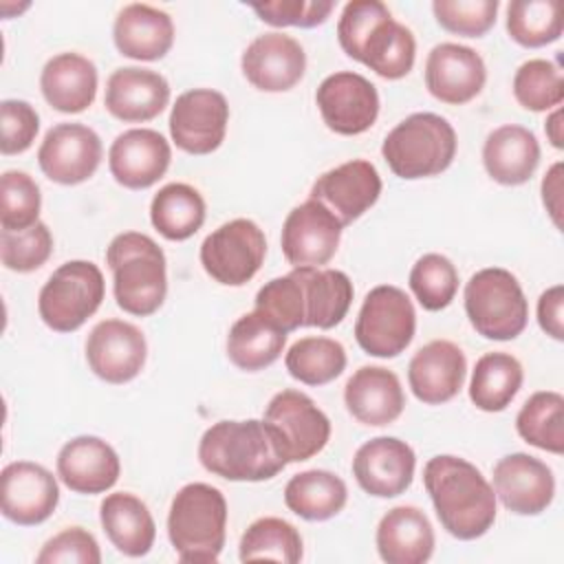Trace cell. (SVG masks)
I'll return each instance as SVG.
<instances>
[{"mask_svg":"<svg viewBox=\"0 0 564 564\" xmlns=\"http://www.w3.org/2000/svg\"><path fill=\"white\" fill-rule=\"evenodd\" d=\"M423 485L441 527L456 540H476L496 522V494L476 465L441 454L425 463Z\"/></svg>","mask_w":564,"mask_h":564,"instance_id":"6da1fadb","label":"cell"},{"mask_svg":"<svg viewBox=\"0 0 564 564\" xmlns=\"http://www.w3.org/2000/svg\"><path fill=\"white\" fill-rule=\"evenodd\" d=\"M341 51L383 79L405 77L416 57L412 31L397 22L379 0H352L337 22Z\"/></svg>","mask_w":564,"mask_h":564,"instance_id":"7a4b0ae2","label":"cell"},{"mask_svg":"<svg viewBox=\"0 0 564 564\" xmlns=\"http://www.w3.org/2000/svg\"><path fill=\"white\" fill-rule=\"evenodd\" d=\"M200 465L225 480L260 482L278 476L286 460L280 456L264 421H218L198 443Z\"/></svg>","mask_w":564,"mask_h":564,"instance_id":"3957f363","label":"cell"},{"mask_svg":"<svg viewBox=\"0 0 564 564\" xmlns=\"http://www.w3.org/2000/svg\"><path fill=\"white\" fill-rule=\"evenodd\" d=\"M106 264L112 271L117 306L130 315L156 313L167 295V262L163 249L145 234L123 231L106 249Z\"/></svg>","mask_w":564,"mask_h":564,"instance_id":"277c9868","label":"cell"},{"mask_svg":"<svg viewBox=\"0 0 564 564\" xmlns=\"http://www.w3.org/2000/svg\"><path fill=\"white\" fill-rule=\"evenodd\" d=\"M227 535V500L207 482L176 491L167 513V538L181 562H216Z\"/></svg>","mask_w":564,"mask_h":564,"instance_id":"5b68a950","label":"cell"},{"mask_svg":"<svg viewBox=\"0 0 564 564\" xmlns=\"http://www.w3.org/2000/svg\"><path fill=\"white\" fill-rule=\"evenodd\" d=\"M452 123L434 112H414L383 139L381 154L399 178L416 181L445 172L456 156Z\"/></svg>","mask_w":564,"mask_h":564,"instance_id":"8992f818","label":"cell"},{"mask_svg":"<svg viewBox=\"0 0 564 564\" xmlns=\"http://www.w3.org/2000/svg\"><path fill=\"white\" fill-rule=\"evenodd\" d=\"M465 313L485 339L509 341L527 328L529 302L511 271L487 267L465 284Z\"/></svg>","mask_w":564,"mask_h":564,"instance_id":"52a82bcc","label":"cell"},{"mask_svg":"<svg viewBox=\"0 0 564 564\" xmlns=\"http://www.w3.org/2000/svg\"><path fill=\"white\" fill-rule=\"evenodd\" d=\"M106 295L101 269L90 260H68L44 282L37 313L55 333H73L97 313Z\"/></svg>","mask_w":564,"mask_h":564,"instance_id":"ba28073f","label":"cell"},{"mask_svg":"<svg viewBox=\"0 0 564 564\" xmlns=\"http://www.w3.org/2000/svg\"><path fill=\"white\" fill-rule=\"evenodd\" d=\"M416 330V311L408 293L392 284H379L368 291L355 322L359 348L379 359L401 355Z\"/></svg>","mask_w":564,"mask_h":564,"instance_id":"9c48e42d","label":"cell"},{"mask_svg":"<svg viewBox=\"0 0 564 564\" xmlns=\"http://www.w3.org/2000/svg\"><path fill=\"white\" fill-rule=\"evenodd\" d=\"M262 421L269 425L275 447L286 465L313 458L330 438L328 416L300 390L289 388L273 394Z\"/></svg>","mask_w":564,"mask_h":564,"instance_id":"30bf717a","label":"cell"},{"mask_svg":"<svg viewBox=\"0 0 564 564\" xmlns=\"http://www.w3.org/2000/svg\"><path fill=\"white\" fill-rule=\"evenodd\" d=\"M267 256L264 231L249 218H234L214 229L200 245L205 273L225 286L247 284Z\"/></svg>","mask_w":564,"mask_h":564,"instance_id":"8fae6325","label":"cell"},{"mask_svg":"<svg viewBox=\"0 0 564 564\" xmlns=\"http://www.w3.org/2000/svg\"><path fill=\"white\" fill-rule=\"evenodd\" d=\"M229 104L223 93L192 88L176 97L170 112V137L187 154H212L225 141Z\"/></svg>","mask_w":564,"mask_h":564,"instance_id":"7c38bea8","label":"cell"},{"mask_svg":"<svg viewBox=\"0 0 564 564\" xmlns=\"http://www.w3.org/2000/svg\"><path fill=\"white\" fill-rule=\"evenodd\" d=\"M315 104L328 130L355 137L372 128L379 117V93L370 79L352 70H339L317 86Z\"/></svg>","mask_w":564,"mask_h":564,"instance_id":"4fadbf2b","label":"cell"},{"mask_svg":"<svg viewBox=\"0 0 564 564\" xmlns=\"http://www.w3.org/2000/svg\"><path fill=\"white\" fill-rule=\"evenodd\" d=\"M101 154L104 145L93 128L84 123H57L42 139L37 163L48 181L79 185L97 172Z\"/></svg>","mask_w":564,"mask_h":564,"instance_id":"5bb4252c","label":"cell"},{"mask_svg":"<svg viewBox=\"0 0 564 564\" xmlns=\"http://www.w3.org/2000/svg\"><path fill=\"white\" fill-rule=\"evenodd\" d=\"M344 225L319 200H304L293 207L282 225V253L293 269L322 267L339 247Z\"/></svg>","mask_w":564,"mask_h":564,"instance_id":"9a60e30c","label":"cell"},{"mask_svg":"<svg viewBox=\"0 0 564 564\" xmlns=\"http://www.w3.org/2000/svg\"><path fill=\"white\" fill-rule=\"evenodd\" d=\"M59 502L55 476L31 460H13L0 474V509L7 520L20 527L42 524Z\"/></svg>","mask_w":564,"mask_h":564,"instance_id":"2e32d148","label":"cell"},{"mask_svg":"<svg viewBox=\"0 0 564 564\" xmlns=\"http://www.w3.org/2000/svg\"><path fill=\"white\" fill-rule=\"evenodd\" d=\"M148 344L141 328L123 319L95 324L86 339L88 368L106 383H128L145 366Z\"/></svg>","mask_w":564,"mask_h":564,"instance_id":"e0dca14e","label":"cell"},{"mask_svg":"<svg viewBox=\"0 0 564 564\" xmlns=\"http://www.w3.org/2000/svg\"><path fill=\"white\" fill-rule=\"evenodd\" d=\"M414 449L394 436H377L366 441L352 458V476L357 485L375 498H397L414 480Z\"/></svg>","mask_w":564,"mask_h":564,"instance_id":"ac0fdd59","label":"cell"},{"mask_svg":"<svg viewBox=\"0 0 564 564\" xmlns=\"http://www.w3.org/2000/svg\"><path fill=\"white\" fill-rule=\"evenodd\" d=\"M240 68L247 82L262 93L291 90L306 70L302 44L280 31L262 33L242 51Z\"/></svg>","mask_w":564,"mask_h":564,"instance_id":"d6986e66","label":"cell"},{"mask_svg":"<svg viewBox=\"0 0 564 564\" xmlns=\"http://www.w3.org/2000/svg\"><path fill=\"white\" fill-rule=\"evenodd\" d=\"M496 498L518 516H538L555 498V478L546 463L524 452L502 456L494 467Z\"/></svg>","mask_w":564,"mask_h":564,"instance_id":"ffe728a7","label":"cell"},{"mask_svg":"<svg viewBox=\"0 0 564 564\" xmlns=\"http://www.w3.org/2000/svg\"><path fill=\"white\" fill-rule=\"evenodd\" d=\"M379 194L381 176L366 159H352L324 172L311 187V198L326 205L344 227L364 216Z\"/></svg>","mask_w":564,"mask_h":564,"instance_id":"44dd1931","label":"cell"},{"mask_svg":"<svg viewBox=\"0 0 564 564\" xmlns=\"http://www.w3.org/2000/svg\"><path fill=\"white\" fill-rule=\"evenodd\" d=\"M487 82L482 57L456 42L436 44L425 59V86L430 95L449 106L471 101Z\"/></svg>","mask_w":564,"mask_h":564,"instance_id":"7402d4cb","label":"cell"},{"mask_svg":"<svg viewBox=\"0 0 564 564\" xmlns=\"http://www.w3.org/2000/svg\"><path fill=\"white\" fill-rule=\"evenodd\" d=\"M167 139L152 128L121 132L108 150V167L115 181L128 189L152 187L170 167Z\"/></svg>","mask_w":564,"mask_h":564,"instance_id":"603a6c76","label":"cell"},{"mask_svg":"<svg viewBox=\"0 0 564 564\" xmlns=\"http://www.w3.org/2000/svg\"><path fill=\"white\" fill-rule=\"evenodd\" d=\"M467 375L465 352L449 339H434L421 346L408 366V383L412 394L427 403L441 405L452 401Z\"/></svg>","mask_w":564,"mask_h":564,"instance_id":"cb8c5ba5","label":"cell"},{"mask_svg":"<svg viewBox=\"0 0 564 564\" xmlns=\"http://www.w3.org/2000/svg\"><path fill=\"white\" fill-rule=\"evenodd\" d=\"M121 463L110 443L99 436H75L57 454V476L75 494H104L119 480Z\"/></svg>","mask_w":564,"mask_h":564,"instance_id":"d4e9b609","label":"cell"},{"mask_svg":"<svg viewBox=\"0 0 564 564\" xmlns=\"http://www.w3.org/2000/svg\"><path fill=\"white\" fill-rule=\"evenodd\" d=\"M170 101L167 79L150 68L123 66L106 82V110L126 123H143L163 112Z\"/></svg>","mask_w":564,"mask_h":564,"instance_id":"484cf974","label":"cell"},{"mask_svg":"<svg viewBox=\"0 0 564 564\" xmlns=\"http://www.w3.org/2000/svg\"><path fill=\"white\" fill-rule=\"evenodd\" d=\"M344 403L359 423L383 427L401 416L405 394L392 370L383 366H361L344 386Z\"/></svg>","mask_w":564,"mask_h":564,"instance_id":"4316f807","label":"cell"},{"mask_svg":"<svg viewBox=\"0 0 564 564\" xmlns=\"http://www.w3.org/2000/svg\"><path fill=\"white\" fill-rule=\"evenodd\" d=\"M112 40L121 55L139 62L165 57L174 44L172 18L150 4H126L112 24Z\"/></svg>","mask_w":564,"mask_h":564,"instance_id":"83f0119b","label":"cell"},{"mask_svg":"<svg viewBox=\"0 0 564 564\" xmlns=\"http://www.w3.org/2000/svg\"><path fill=\"white\" fill-rule=\"evenodd\" d=\"M377 551L388 564H423L434 553L430 518L412 505L390 509L377 524Z\"/></svg>","mask_w":564,"mask_h":564,"instance_id":"f1b7e54d","label":"cell"},{"mask_svg":"<svg viewBox=\"0 0 564 564\" xmlns=\"http://www.w3.org/2000/svg\"><path fill=\"white\" fill-rule=\"evenodd\" d=\"M540 163L538 137L518 123H505L491 130L482 145V165L500 185L527 183Z\"/></svg>","mask_w":564,"mask_h":564,"instance_id":"f546056e","label":"cell"},{"mask_svg":"<svg viewBox=\"0 0 564 564\" xmlns=\"http://www.w3.org/2000/svg\"><path fill=\"white\" fill-rule=\"evenodd\" d=\"M40 88L46 104L57 112H82L95 101L97 68L79 53H57L44 64Z\"/></svg>","mask_w":564,"mask_h":564,"instance_id":"4dcf8cb0","label":"cell"},{"mask_svg":"<svg viewBox=\"0 0 564 564\" xmlns=\"http://www.w3.org/2000/svg\"><path fill=\"white\" fill-rule=\"evenodd\" d=\"M99 520L112 546L128 557H143L154 546V518L148 505L128 491L108 494L101 500Z\"/></svg>","mask_w":564,"mask_h":564,"instance_id":"1f68e13d","label":"cell"},{"mask_svg":"<svg viewBox=\"0 0 564 564\" xmlns=\"http://www.w3.org/2000/svg\"><path fill=\"white\" fill-rule=\"evenodd\" d=\"M286 344V333L260 311L240 315L227 335L229 361L247 372L262 370L280 359Z\"/></svg>","mask_w":564,"mask_h":564,"instance_id":"d6a6232c","label":"cell"},{"mask_svg":"<svg viewBox=\"0 0 564 564\" xmlns=\"http://www.w3.org/2000/svg\"><path fill=\"white\" fill-rule=\"evenodd\" d=\"M295 273L304 289V326H317L324 330L337 326L352 304L355 289L350 278L344 271L319 267H300Z\"/></svg>","mask_w":564,"mask_h":564,"instance_id":"836d02e7","label":"cell"},{"mask_svg":"<svg viewBox=\"0 0 564 564\" xmlns=\"http://www.w3.org/2000/svg\"><path fill=\"white\" fill-rule=\"evenodd\" d=\"M348 500L346 482L328 469H306L295 476L284 487L286 507L311 522H322L337 516Z\"/></svg>","mask_w":564,"mask_h":564,"instance_id":"e575fe53","label":"cell"},{"mask_svg":"<svg viewBox=\"0 0 564 564\" xmlns=\"http://www.w3.org/2000/svg\"><path fill=\"white\" fill-rule=\"evenodd\" d=\"M205 198L187 183L163 185L150 203V220L167 240H187L205 223Z\"/></svg>","mask_w":564,"mask_h":564,"instance_id":"d590c367","label":"cell"},{"mask_svg":"<svg viewBox=\"0 0 564 564\" xmlns=\"http://www.w3.org/2000/svg\"><path fill=\"white\" fill-rule=\"evenodd\" d=\"M522 364L509 352L482 355L471 372L469 399L482 412H502L520 392Z\"/></svg>","mask_w":564,"mask_h":564,"instance_id":"8d00e7d4","label":"cell"},{"mask_svg":"<svg viewBox=\"0 0 564 564\" xmlns=\"http://www.w3.org/2000/svg\"><path fill=\"white\" fill-rule=\"evenodd\" d=\"M518 434L533 447L564 452V397L553 390L533 392L516 416Z\"/></svg>","mask_w":564,"mask_h":564,"instance_id":"74e56055","label":"cell"},{"mask_svg":"<svg viewBox=\"0 0 564 564\" xmlns=\"http://www.w3.org/2000/svg\"><path fill=\"white\" fill-rule=\"evenodd\" d=\"M293 379L306 386H324L346 370V350L330 337H302L284 355Z\"/></svg>","mask_w":564,"mask_h":564,"instance_id":"f35d334b","label":"cell"},{"mask_svg":"<svg viewBox=\"0 0 564 564\" xmlns=\"http://www.w3.org/2000/svg\"><path fill=\"white\" fill-rule=\"evenodd\" d=\"M238 555L242 562L273 560L295 564L302 560V535L291 522L282 518H258L242 533Z\"/></svg>","mask_w":564,"mask_h":564,"instance_id":"ab89813d","label":"cell"},{"mask_svg":"<svg viewBox=\"0 0 564 564\" xmlns=\"http://www.w3.org/2000/svg\"><path fill=\"white\" fill-rule=\"evenodd\" d=\"M562 29V2L557 0H513L507 7V33L524 48H540L560 40Z\"/></svg>","mask_w":564,"mask_h":564,"instance_id":"60d3db41","label":"cell"},{"mask_svg":"<svg viewBox=\"0 0 564 564\" xmlns=\"http://www.w3.org/2000/svg\"><path fill=\"white\" fill-rule=\"evenodd\" d=\"M513 97L531 112L553 110L564 99V79L557 64L535 57L518 66L513 75Z\"/></svg>","mask_w":564,"mask_h":564,"instance_id":"b9f144b4","label":"cell"},{"mask_svg":"<svg viewBox=\"0 0 564 564\" xmlns=\"http://www.w3.org/2000/svg\"><path fill=\"white\" fill-rule=\"evenodd\" d=\"M410 289L425 311H443L458 291V271L443 253L421 256L410 271Z\"/></svg>","mask_w":564,"mask_h":564,"instance_id":"7bdbcfd3","label":"cell"},{"mask_svg":"<svg viewBox=\"0 0 564 564\" xmlns=\"http://www.w3.org/2000/svg\"><path fill=\"white\" fill-rule=\"evenodd\" d=\"M42 194L37 183L22 170H7L0 178L2 231H22L37 223Z\"/></svg>","mask_w":564,"mask_h":564,"instance_id":"ee69618b","label":"cell"},{"mask_svg":"<svg viewBox=\"0 0 564 564\" xmlns=\"http://www.w3.org/2000/svg\"><path fill=\"white\" fill-rule=\"evenodd\" d=\"M256 311L273 319L284 333H291L304 326L306 302H304V289L295 269L260 286V291L256 293Z\"/></svg>","mask_w":564,"mask_h":564,"instance_id":"f6af8a7d","label":"cell"},{"mask_svg":"<svg viewBox=\"0 0 564 564\" xmlns=\"http://www.w3.org/2000/svg\"><path fill=\"white\" fill-rule=\"evenodd\" d=\"M53 253V236L46 223H35L22 231L0 234V258L9 271L31 273L40 269Z\"/></svg>","mask_w":564,"mask_h":564,"instance_id":"bcb514c9","label":"cell"},{"mask_svg":"<svg viewBox=\"0 0 564 564\" xmlns=\"http://www.w3.org/2000/svg\"><path fill=\"white\" fill-rule=\"evenodd\" d=\"M498 0H434L432 11L436 22L456 35L480 37L494 24L498 15Z\"/></svg>","mask_w":564,"mask_h":564,"instance_id":"7dc6e473","label":"cell"},{"mask_svg":"<svg viewBox=\"0 0 564 564\" xmlns=\"http://www.w3.org/2000/svg\"><path fill=\"white\" fill-rule=\"evenodd\" d=\"M40 130L35 108L24 99H2L0 104V152L4 156L26 152Z\"/></svg>","mask_w":564,"mask_h":564,"instance_id":"c3c4849f","label":"cell"},{"mask_svg":"<svg viewBox=\"0 0 564 564\" xmlns=\"http://www.w3.org/2000/svg\"><path fill=\"white\" fill-rule=\"evenodd\" d=\"M256 15L271 26H302L313 29L324 24L335 9L330 0H275L251 4Z\"/></svg>","mask_w":564,"mask_h":564,"instance_id":"681fc988","label":"cell"},{"mask_svg":"<svg viewBox=\"0 0 564 564\" xmlns=\"http://www.w3.org/2000/svg\"><path fill=\"white\" fill-rule=\"evenodd\" d=\"M37 564H99L101 551L93 533L82 527H68L46 540L35 555Z\"/></svg>","mask_w":564,"mask_h":564,"instance_id":"f907efd6","label":"cell"},{"mask_svg":"<svg viewBox=\"0 0 564 564\" xmlns=\"http://www.w3.org/2000/svg\"><path fill=\"white\" fill-rule=\"evenodd\" d=\"M538 324L549 337L557 341L564 339V286L562 284H555L540 295Z\"/></svg>","mask_w":564,"mask_h":564,"instance_id":"816d5d0a","label":"cell"},{"mask_svg":"<svg viewBox=\"0 0 564 564\" xmlns=\"http://www.w3.org/2000/svg\"><path fill=\"white\" fill-rule=\"evenodd\" d=\"M562 161L553 163L542 178V203L557 229H562Z\"/></svg>","mask_w":564,"mask_h":564,"instance_id":"f5cc1de1","label":"cell"},{"mask_svg":"<svg viewBox=\"0 0 564 564\" xmlns=\"http://www.w3.org/2000/svg\"><path fill=\"white\" fill-rule=\"evenodd\" d=\"M544 132H546V137H549V141H551V145H553V148H557V150H562V148H564L562 108H560V106H557V108H553V112L546 117V121H544Z\"/></svg>","mask_w":564,"mask_h":564,"instance_id":"db71d44e","label":"cell"}]
</instances>
